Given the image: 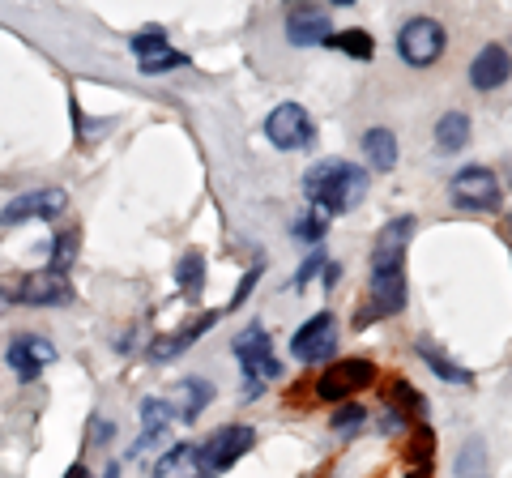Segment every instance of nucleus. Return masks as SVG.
I'll return each mask as SVG.
<instances>
[{
    "mask_svg": "<svg viewBox=\"0 0 512 478\" xmlns=\"http://www.w3.org/2000/svg\"><path fill=\"white\" fill-rule=\"evenodd\" d=\"M448 197H453L457 210L491 214V210H500V180L487 167H461L448 180Z\"/></svg>",
    "mask_w": 512,
    "mask_h": 478,
    "instance_id": "20e7f679",
    "label": "nucleus"
},
{
    "mask_svg": "<svg viewBox=\"0 0 512 478\" xmlns=\"http://www.w3.org/2000/svg\"><path fill=\"white\" fill-rule=\"evenodd\" d=\"M410 235H414V218L402 214L393 218L389 227L376 235V248H372V261H406V248H410Z\"/></svg>",
    "mask_w": 512,
    "mask_h": 478,
    "instance_id": "dca6fc26",
    "label": "nucleus"
},
{
    "mask_svg": "<svg viewBox=\"0 0 512 478\" xmlns=\"http://www.w3.org/2000/svg\"><path fill=\"white\" fill-rule=\"evenodd\" d=\"M406 261H372V282H367V312L355 325H372L380 316H397L406 308Z\"/></svg>",
    "mask_w": 512,
    "mask_h": 478,
    "instance_id": "f03ea898",
    "label": "nucleus"
},
{
    "mask_svg": "<svg viewBox=\"0 0 512 478\" xmlns=\"http://www.w3.org/2000/svg\"><path fill=\"white\" fill-rule=\"evenodd\" d=\"M210 397H214V385H205L201 376H188V380H180V385H175V419H184V423H192L197 419V414L210 406Z\"/></svg>",
    "mask_w": 512,
    "mask_h": 478,
    "instance_id": "6ab92c4d",
    "label": "nucleus"
},
{
    "mask_svg": "<svg viewBox=\"0 0 512 478\" xmlns=\"http://www.w3.org/2000/svg\"><path fill=\"white\" fill-rule=\"evenodd\" d=\"M333 346H338V316L329 308L316 312L312 321H303L291 338V359L299 363H325L333 355Z\"/></svg>",
    "mask_w": 512,
    "mask_h": 478,
    "instance_id": "6e6552de",
    "label": "nucleus"
},
{
    "mask_svg": "<svg viewBox=\"0 0 512 478\" xmlns=\"http://www.w3.org/2000/svg\"><path fill=\"white\" fill-rule=\"evenodd\" d=\"M372 376H376V368H372V363H367V359H346V363H333V368L325 372V380H320V397H325V402H338V397H346V393L363 389Z\"/></svg>",
    "mask_w": 512,
    "mask_h": 478,
    "instance_id": "ddd939ff",
    "label": "nucleus"
},
{
    "mask_svg": "<svg viewBox=\"0 0 512 478\" xmlns=\"http://www.w3.org/2000/svg\"><path fill=\"white\" fill-rule=\"evenodd\" d=\"M252 444H256V432H252L248 423H227V427H218V432L201 444V470H210V474L231 470L235 461L252 449Z\"/></svg>",
    "mask_w": 512,
    "mask_h": 478,
    "instance_id": "0eeeda50",
    "label": "nucleus"
},
{
    "mask_svg": "<svg viewBox=\"0 0 512 478\" xmlns=\"http://www.w3.org/2000/svg\"><path fill=\"white\" fill-rule=\"evenodd\" d=\"M508 77H512V56H508L504 43H487L483 52L470 60V86H474V90L491 94V90H500Z\"/></svg>",
    "mask_w": 512,
    "mask_h": 478,
    "instance_id": "f8f14e48",
    "label": "nucleus"
},
{
    "mask_svg": "<svg viewBox=\"0 0 512 478\" xmlns=\"http://www.w3.org/2000/svg\"><path fill=\"white\" fill-rule=\"evenodd\" d=\"M180 286H184V295L188 299H201V286H205V257L197 248L188 252V257L180 261Z\"/></svg>",
    "mask_w": 512,
    "mask_h": 478,
    "instance_id": "b1692460",
    "label": "nucleus"
},
{
    "mask_svg": "<svg viewBox=\"0 0 512 478\" xmlns=\"http://www.w3.org/2000/svg\"><path fill=\"white\" fill-rule=\"evenodd\" d=\"M466 478H487V474H483V470H478V474H466Z\"/></svg>",
    "mask_w": 512,
    "mask_h": 478,
    "instance_id": "c9c22d12",
    "label": "nucleus"
},
{
    "mask_svg": "<svg viewBox=\"0 0 512 478\" xmlns=\"http://www.w3.org/2000/svg\"><path fill=\"white\" fill-rule=\"evenodd\" d=\"M231 355L239 359V368H244V376H252V380H278L282 376V363L274 355V342H269L265 325H248L231 342Z\"/></svg>",
    "mask_w": 512,
    "mask_h": 478,
    "instance_id": "423d86ee",
    "label": "nucleus"
},
{
    "mask_svg": "<svg viewBox=\"0 0 512 478\" xmlns=\"http://www.w3.org/2000/svg\"><path fill=\"white\" fill-rule=\"evenodd\" d=\"M201 474V444H171L154 461V478H197Z\"/></svg>",
    "mask_w": 512,
    "mask_h": 478,
    "instance_id": "2eb2a0df",
    "label": "nucleus"
},
{
    "mask_svg": "<svg viewBox=\"0 0 512 478\" xmlns=\"http://www.w3.org/2000/svg\"><path fill=\"white\" fill-rule=\"evenodd\" d=\"M303 197L325 218L350 214L367 197V171L346 163V158H325V163L308 167V175H303Z\"/></svg>",
    "mask_w": 512,
    "mask_h": 478,
    "instance_id": "f257e3e1",
    "label": "nucleus"
},
{
    "mask_svg": "<svg viewBox=\"0 0 512 478\" xmlns=\"http://www.w3.org/2000/svg\"><path fill=\"white\" fill-rule=\"evenodd\" d=\"M470 141V116L466 111H444L436 120V150L440 154H457Z\"/></svg>",
    "mask_w": 512,
    "mask_h": 478,
    "instance_id": "4be33fe9",
    "label": "nucleus"
},
{
    "mask_svg": "<svg viewBox=\"0 0 512 478\" xmlns=\"http://www.w3.org/2000/svg\"><path fill=\"white\" fill-rule=\"evenodd\" d=\"M329 35H333V22L320 5H312V0H291L286 5V39L295 47H325Z\"/></svg>",
    "mask_w": 512,
    "mask_h": 478,
    "instance_id": "1a4fd4ad",
    "label": "nucleus"
},
{
    "mask_svg": "<svg viewBox=\"0 0 512 478\" xmlns=\"http://www.w3.org/2000/svg\"><path fill=\"white\" fill-rule=\"evenodd\" d=\"M13 308V291H5V286H0V316H5Z\"/></svg>",
    "mask_w": 512,
    "mask_h": 478,
    "instance_id": "2f4dec72",
    "label": "nucleus"
},
{
    "mask_svg": "<svg viewBox=\"0 0 512 478\" xmlns=\"http://www.w3.org/2000/svg\"><path fill=\"white\" fill-rule=\"evenodd\" d=\"M329 43L338 47V52L355 56V60H372L376 56V43H372L367 30H342V35H329Z\"/></svg>",
    "mask_w": 512,
    "mask_h": 478,
    "instance_id": "5701e85b",
    "label": "nucleus"
},
{
    "mask_svg": "<svg viewBox=\"0 0 512 478\" xmlns=\"http://www.w3.org/2000/svg\"><path fill=\"white\" fill-rule=\"evenodd\" d=\"M5 363L18 372V380H39V372L47 363H56V346L47 338H39V333H22V338L9 342Z\"/></svg>",
    "mask_w": 512,
    "mask_h": 478,
    "instance_id": "9b49d317",
    "label": "nucleus"
},
{
    "mask_svg": "<svg viewBox=\"0 0 512 478\" xmlns=\"http://www.w3.org/2000/svg\"><path fill=\"white\" fill-rule=\"evenodd\" d=\"M69 278L56 274V269H43V274H30L18 286V299L30 308H52V304H69Z\"/></svg>",
    "mask_w": 512,
    "mask_h": 478,
    "instance_id": "4468645a",
    "label": "nucleus"
},
{
    "mask_svg": "<svg viewBox=\"0 0 512 478\" xmlns=\"http://www.w3.org/2000/svg\"><path fill=\"white\" fill-rule=\"evenodd\" d=\"M73 257H77V231H64V235H56L52 265H47V269H56V274H64V269L73 265Z\"/></svg>",
    "mask_w": 512,
    "mask_h": 478,
    "instance_id": "cd10ccee",
    "label": "nucleus"
},
{
    "mask_svg": "<svg viewBox=\"0 0 512 478\" xmlns=\"http://www.w3.org/2000/svg\"><path fill=\"white\" fill-rule=\"evenodd\" d=\"M265 137L274 150H308L316 146V124L299 103H278L265 116Z\"/></svg>",
    "mask_w": 512,
    "mask_h": 478,
    "instance_id": "39448f33",
    "label": "nucleus"
},
{
    "mask_svg": "<svg viewBox=\"0 0 512 478\" xmlns=\"http://www.w3.org/2000/svg\"><path fill=\"white\" fill-rule=\"evenodd\" d=\"M320 269H325V257L316 252V257H308V261L299 265V274H295V291H303V286H308V282L320 274Z\"/></svg>",
    "mask_w": 512,
    "mask_h": 478,
    "instance_id": "c756f323",
    "label": "nucleus"
},
{
    "mask_svg": "<svg viewBox=\"0 0 512 478\" xmlns=\"http://www.w3.org/2000/svg\"><path fill=\"white\" fill-rule=\"evenodd\" d=\"M64 478H90V474H86V466H73V470L64 474Z\"/></svg>",
    "mask_w": 512,
    "mask_h": 478,
    "instance_id": "473e14b6",
    "label": "nucleus"
},
{
    "mask_svg": "<svg viewBox=\"0 0 512 478\" xmlns=\"http://www.w3.org/2000/svg\"><path fill=\"white\" fill-rule=\"evenodd\" d=\"M214 321H218V312H210V316H201V321H197V325H192V329H180V333H171V338H163V342H154V346H150V359H158V363H171L175 355H184V350H188L192 342H197V338H201V333H210V329H214Z\"/></svg>",
    "mask_w": 512,
    "mask_h": 478,
    "instance_id": "aec40b11",
    "label": "nucleus"
},
{
    "mask_svg": "<svg viewBox=\"0 0 512 478\" xmlns=\"http://www.w3.org/2000/svg\"><path fill=\"white\" fill-rule=\"evenodd\" d=\"M107 478H120V461H111L107 466Z\"/></svg>",
    "mask_w": 512,
    "mask_h": 478,
    "instance_id": "72a5a7b5",
    "label": "nucleus"
},
{
    "mask_svg": "<svg viewBox=\"0 0 512 478\" xmlns=\"http://www.w3.org/2000/svg\"><path fill=\"white\" fill-rule=\"evenodd\" d=\"M256 278H261V274H256V269H252V274H248L244 282H239V291H235V299H231V308H239V304H244V299H248V291H252V282H256ZM231 308H227V312H231Z\"/></svg>",
    "mask_w": 512,
    "mask_h": 478,
    "instance_id": "7c9ffc66",
    "label": "nucleus"
},
{
    "mask_svg": "<svg viewBox=\"0 0 512 478\" xmlns=\"http://www.w3.org/2000/svg\"><path fill=\"white\" fill-rule=\"evenodd\" d=\"M171 419H175V406L167 402V397H146V402H141V427H146V432H141L137 449H146L150 440H163Z\"/></svg>",
    "mask_w": 512,
    "mask_h": 478,
    "instance_id": "412c9836",
    "label": "nucleus"
},
{
    "mask_svg": "<svg viewBox=\"0 0 512 478\" xmlns=\"http://www.w3.org/2000/svg\"><path fill=\"white\" fill-rule=\"evenodd\" d=\"M397 133L393 129H367L363 133V158L372 163V171H393L397 167Z\"/></svg>",
    "mask_w": 512,
    "mask_h": 478,
    "instance_id": "a211bd4d",
    "label": "nucleus"
},
{
    "mask_svg": "<svg viewBox=\"0 0 512 478\" xmlns=\"http://www.w3.org/2000/svg\"><path fill=\"white\" fill-rule=\"evenodd\" d=\"M64 205H69L64 188H35V193L13 197L5 210H0V227H22L30 218H60Z\"/></svg>",
    "mask_w": 512,
    "mask_h": 478,
    "instance_id": "9d476101",
    "label": "nucleus"
},
{
    "mask_svg": "<svg viewBox=\"0 0 512 478\" xmlns=\"http://www.w3.org/2000/svg\"><path fill=\"white\" fill-rule=\"evenodd\" d=\"M444 47H448V35L436 18H410L402 26V35H397V52H402L410 69H431L444 56Z\"/></svg>",
    "mask_w": 512,
    "mask_h": 478,
    "instance_id": "7ed1b4c3",
    "label": "nucleus"
},
{
    "mask_svg": "<svg viewBox=\"0 0 512 478\" xmlns=\"http://www.w3.org/2000/svg\"><path fill=\"white\" fill-rule=\"evenodd\" d=\"M333 5H342V9H346V5H355V0H333Z\"/></svg>",
    "mask_w": 512,
    "mask_h": 478,
    "instance_id": "f704fd0d",
    "label": "nucleus"
},
{
    "mask_svg": "<svg viewBox=\"0 0 512 478\" xmlns=\"http://www.w3.org/2000/svg\"><path fill=\"white\" fill-rule=\"evenodd\" d=\"M363 419H367V410L350 402V406H342L338 414H333V427H338V432H350V427H359Z\"/></svg>",
    "mask_w": 512,
    "mask_h": 478,
    "instance_id": "c85d7f7f",
    "label": "nucleus"
},
{
    "mask_svg": "<svg viewBox=\"0 0 512 478\" xmlns=\"http://www.w3.org/2000/svg\"><path fill=\"white\" fill-rule=\"evenodd\" d=\"M414 350H419V359L427 363V368L431 372H436L440 380H444V385H474V372H466V368H461V363H453V359H448L444 355V350L436 346V342H427V338H419V346H414Z\"/></svg>",
    "mask_w": 512,
    "mask_h": 478,
    "instance_id": "f3484780",
    "label": "nucleus"
},
{
    "mask_svg": "<svg viewBox=\"0 0 512 478\" xmlns=\"http://www.w3.org/2000/svg\"><path fill=\"white\" fill-rule=\"evenodd\" d=\"M325 231H329V218L320 214V210H308L303 218L291 222V235L303 239V244H320V239H325Z\"/></svg>",
    "mask_w": 512,
    "mask_h": 478,
    "instance_id": "393cba45",
    "label": "nucleus"
},
{
    "mask_svg": "<svg viewBox=\"0 0 512 478\" xmlns=\"http://www.w3.org/2000/svg\"><path fill=\"white\" fill-rule=\"evenodd\" d=\"M128 47H133V56H154V52H167V30L163 26H146V30H137L133 39H128Z\"/></svg>",
    "mask_w": 512,
    "mask_h": 478,
    "instance_id": "a878e982",
    "label": "nucleus"
},
{
    "mask_svg": "<svg viewBox=\"0 0 512 478\" xmlns=\"http://www.w3.org/2000/svg\"><path fill=\"white\" fill-rule=\"evenodd\" d=\"M141 73H171V69H188V56L184 52H175V47H167V52H154V56H141L137 60Z\"/></svg>",
    "mask_w": 512,
    "mask_h": 478,
    "instance_id": "bb28decb",
    "label": "nucleus"
}]
</instances>
